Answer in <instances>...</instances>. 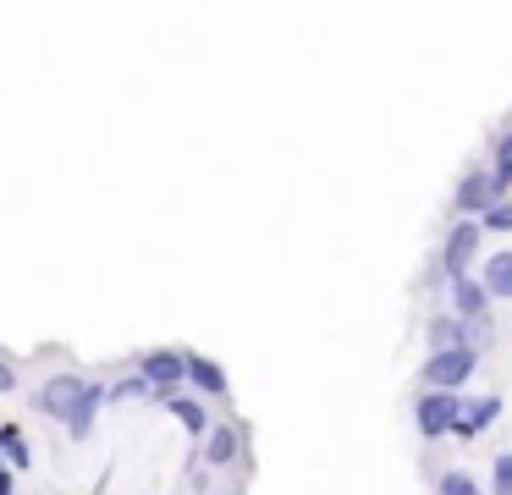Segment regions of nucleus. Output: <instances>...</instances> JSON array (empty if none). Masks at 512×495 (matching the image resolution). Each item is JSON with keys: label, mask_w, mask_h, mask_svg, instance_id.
Here are the masks:
<instances>
[{"label": "nucleus", "mask_w": 512, "mask_h": 495, "mask_svg": "<svg viewBox=\"0 0 512 495\" xmlns=\"http://www.w3.org/2000/svg\"><path fill=\"white\" fill-rule=\"evenodd\" d=\"M463 391H424L413 402V424H419L424 440H446L457 424H463Z\"/></svg>", "instance_id": "nucleus-1"}, {"label": "nucleus", "mask_w": 512, "mask_h": 495, "mask_svg": "<svg viewBox=\"0 0 512 495\" xmlns=\"http://www.w3.org/2000/svg\"><path fill=\"white\" fill-rule=\"evenodd\" d=\"M479 369V347H457V352H430L424 358V385L430 391H463Z\"/></svg>", "instance_id": "nucleus-2"}, {"label": "nucleus", "mask_w": 512, "mask_h": 495, "mask_svg": "<svg viewBox=\"0 0 512 495\" xmlns=\"http://www.w3.org/2000/svg\"><path fill=\"white\" fill-rule=\"evenodd\" d=\"M138 374L155 385V402H166V396H177L182 385H188V352L155 347V352H144V358H138Z\"/></svg>", "instance_id": "nucleus-3"}, {"label": "nucleus", "mask_w": 512, "mask_h": 495, "mask_svg": "<svg viewBox=\"0 0 512 495\" xmlns=\"http://www.w3.org/2000/svg\"><path fill=\"white\" fill-rule=\"evenodd\" d=\"M479 242H485V226H479V220H452L446 248H441V275L446 281H468V264L479 259Z\"/></svg>", "instance_id": "nucleus-4"}, {"label": "nucleus", "mask_w": 512, "mask_h": 495, "mask_svg": "<svg viewBox=\"0 0 512 495\" xmlns=\"http://www.w3.org/2000/svg\"><path fill=\"white\" fill-rule=\"evenodd\" d=\"M83 391H89V380H83V374H50V380L39 385L34 407H39V413H45V418H61V424H67V418L78 413Z\"/></svg>", "instance_id": "nucleus-5"}, {"label": "nucleus", "mask_w": 512, "mask_h": 495, "mask_svg": "<svg viewBox=\"0 0 512 495\" xmlns=\"http://www.w3.org/2000/svg\"><path fill=\"white\" fill-rule=\"evenodd\" d=\"M490 204H496V193H490V171H468L463 182H457V193H452V220H485Z\"/></svg>", "instance_id": "nucleus-6"}, {"label": "nucleus", "mask_w": 512, "mask_h": 495, "mask_svg": "<svg viewBox=\"0 0 512 495\" xmlns=\"http://www.w3.org/2000/svg\"><path fill=\"white\" fill-rule=\"evenodd\" d=\"M188 385L199 396H215V402H226L232 396V380H226V369L215 358H204V352H188Z\"/></svg>", "instance_id": "nucleus-7"}, {"label": "nucleus", "mask_w": 512, "mask_h": 495, "mask_svg": "<svg viewBox=\"0 0 512 495\" xmlns=\"http://www.w3.org/2000/svg\"><path fill=\"white\" fill-rule=\"evenodd\" d=\"M105 402H111V385L89 380V391H83L78 413L67 418V435H72V440H89V435H94V418H100V407H105Z\"/></svg>", "instance_id": "nucleus-8"}, {"label": "nucleus", "mask_w": 512, "mask_h": 495, "mask_svg": "<svg viewBox=\"0 0 512 495\" xmlns=\"http://www.w3.org/2000/svg\"><path fill=\"white\" fill-rule=\"evenodd\" d=\"M424 341H430V352L474 347V341H468V319H457V314H435L430 325H424Z\"/></svg>", "instance_id": "nucleus-9"}, {"label": "nucleus", "mask_w": 512, "mask_h": 495, "mask_svg": "<svg viewBox=\"0 0 512 495\" xmlns=\"http://www.w3.org/2000/svg\"><path fill=\"white\" fill-rule=\"evenodd\" d=\"M237 457H243V429H237V424H215L210 440H204V462H210V468H232Z\"/></svg>", "instance_id": "nucleus-10"}, {"label": "nucleus", "mask_w": 512, "mask_h": 495, "mask_svg": "<svg viewBox=\"0 0 512 495\" xmlns=\"http://www.w3.org/2000/svg\"><path fill=\"white\" fill-rule=\"evenodd\" d=\"M490 303H496V297L485 292V281H474V275H468V281H452V314L457 319H468V325H474V319H485Z\"/></svg>", "instance_id": "nucleus-11"}, {"label": "nucleus", "mask_w": 512, "mask_h": 495, "mask_svg": "<svg viewBox=\"0 0 512 495\" xmlns=\"http://www.w3.org/2000/svg\"><path fill=\"white\" fill-rule=\"evenodd\" d=\"M166 413L177 418V424L188 429L193 440H210V429H215V424H210V413H204L199 396H182V391H177V396H166Z\"/></svg>", "instance_id": "nucleus-12"}, {"label": "nucleus", "mask_w": 512, "mask_h": 495, "mask_svg": "<svg viewBox=\"0 0 512 495\" xmlns=\"http://www.w3.org/2000/svg\"><path fill=\"white\" fill-rule=\"evenodd\" d=\"M496 418H501V396H479V402L463 407V424L452 429V440H479Z\"/></svg>", "instance_id": "nucleus-13"}, {"label": "nucleus", "mask_w": 512, "mask_h": 495, "mask_svg": "<svg viewBox=\"0 0 512 495\" xmlns=\"http://www.w3.org/2000/svg\"><path fill=\"white\" fill-rule=\"evenodd\" d=\"M485 292L496 297V303H512V248H501L496 259H485Z\"/></svg>", "instance_id": "nucleus-14"}, {"label": "nucleus", "mask_w": 512, "mask_h": 495, "mask_svg": "<svg viewBox=\"0 0 512 495\" xmlns=\"http://www.w3.org/2000/svg\"><path fill=\"white\" fill-rule=\"evenodd\" d=\"M435 495H485V490H479V479H474V473L452 468V473H441V484H435Z\"/></svg>", "instance_id": "nucleus-15"}, {"label": "nucleus", "mask_w": 512, "mask_h": 495, "mask_svg": "<svg viewBox=\"0 0 512 495\" xmlns=\"http://www.w3.org/2000/svg\"><path fill=\"white\" fill-rule=\"evenodd\" d=\"M138 396H155V385H149L144 374H122V380L111 385V402H138Z\"/></svg>", "instance_id": "nucleus-16"}, {"label": "nucleus", "mask_w": 512, "mask_h": 495, "mask_svg": "<svg viewBox=\"0 0 512 495\" xmlns=\"http://www.w3.org/2000/svg\"><path fill=\"white\" fill-rule=\"evenodd\" d=\"M490 495H512V451H496L490 462Z\"/></svg>", "instance_id": "nucleus-17"}, {"label": "nucleus", "mask_w": 512, "mask_h": 495, "mask_svg": "<svg viewBox=\"0 0 512 495\" xmlns=\"http://www.w3.org/2000/svg\"><path fill=\"white\" fill-rule=\"evenodd\" d=\"M479 226H485V231H512V198H501V204H490Z\"/></svg>", "instance_id": "nucleus-18"}, {"label": "nucleus", "mask_w": 512, "mask_h": 495, "mask_svg": "<svg viewBox=\"0 0 512 495\" xmlns=\"http://www.w3.org/2000/svg\"><path fill=\"white\" fill-rule=\"evenodd\" d=\"M490 193H496V204L512 193V160H496V171H490Z\"/></svg>", "instance_id": "nucleus-19"}, {"label": "nucleus", "mask_w": 512, "mask_h": 495, "mask_svg": "<svg viewBox=\"0 0 512 495\" xmlns=\"http://www.w3.org/2000/svg\"><path fill=\"white\" fill-rule=\"evenodd\" d=\"M490 149H496V160H512V127L496 132V138H490Z\"/></svg>", "instance_id": "nucleus-20"}, {"label": "nucleus", "mask_w": 512, "mask_h": 495, "mask_svg": "<svg viewBox=\"0 0 512 495\" xmlns=\"http://www.w3.org/2000/svg\"><path fill=\"white\" fill-rule=\"evenodd\" d=\"M12 490H17V468L0 457V495H12Z\"/></svg>", "instance_id": "nucleus-21"}, {"label": "nucleus", "mask_w": 512, "mask_h": 495, "mask_svg": "<svg viewBox=\"0 0 512 495\" xmlns=\"http://www.w3.org/2000/svg\"><path fill=\"white\" fill-rule=\"evenodd\" d=\"M12 391H17V369L0 358V396H12Z\"/></svg>", "instance_id": "nucleus-22"}]
</instances>
